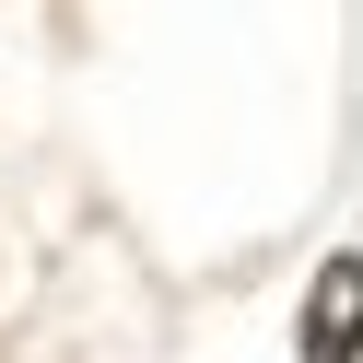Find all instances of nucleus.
<instances>
[{"instance_id":"nucleus-1","label":"nucleus","mask_w":363,"mask_h":363,"mask_svg":"<svg viewBox=\"0 0 363 363\" xmlns=\"http://www.w3.org/2000/svg\"><path fill=\"white\" fill-rule=\"evenodd\" d=\"M352 352H363V258H328L305 305V363H352Z\"/></svg>"}]
</instances>
